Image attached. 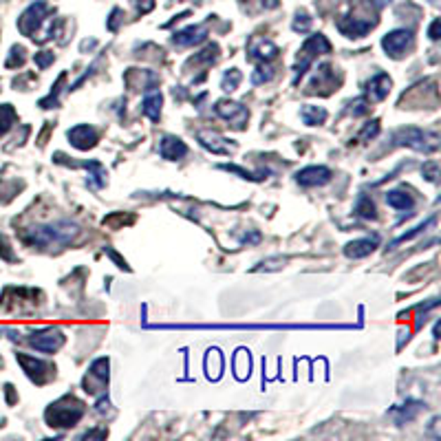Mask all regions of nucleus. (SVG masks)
I'll use <instances>...</instances> for the list:
<instances>
[{"label": "nucleus", "instance_id": "1", "mask_svg": "<svg viewBox=\"0 0 441 441\" xmlns=\"http://www.w3.org/2000/svg\"><path fill=\"white\" fill-rule=\"evenodd\" d=\"M79 234V227L71 221H58L40 227H31L23 234V241L31 248H62Z\"/></svg>", "mask_w": 441, "mask_h": 441}, {"label": "nucleus", "instance_id": "2", "mask_svg": "<svg viewBox=\"0 0 441 441\" xmlns=\"http://www.w3.org/2000/svg\"><path fill=\"white\" fill-rule=\"evenodd\" d=\"M82 415H84V404L67 395L46 408L44 419L49 426H53V428H69V426H75L82 419Z\"/></svg>", "mask_w": 441, "mask_h": 441}, {"label": "nucleus", "instance_id": "3", "mask_svg": "<svg viewBox=\"0 0 441 441\" xmlns=\"http://www.w3.org/2000/svg\"><path fill=\"white\" fill-rule=\"evenodd\" d=\"M393 141L397 146H406V148H413L417 153H435L439 148V137L437 133H428V130H421L417 126H406L400 128L393 135Z\"/></svg>", "mask_w": 441, "mask_h": 441}, {"label": "nucleus", "instance_id": "4", "mask_svg": "<svg viewBox=\"0 0 441 441\" xmlns=\"http://www.w3.org/2000/svg\"><path fill=\"white\" fill-rule=\"evenodd\" d=\"M320 53H331V42L326 40V36L322 34H314L309 36L300 49L298 56V64L293 67V84H298V79L307 73V69L312 67V62L320 56Z\"/></svg>", "mask_w": 441, "mask_h": 441}, {"label": "nucleus", "instance_id": "5", "mask_svg": "<svg viewBox=\"0 0 441 441\" xmlns=\"http://www.w3.org/2000/svg\"><path fill=\"white\" fill-rule=\"evenodd\" d=\"M46 13H49V5L44 3V0H36L34 5H29V7L23 11L20 18H18V29H20V34L27 36V38H36V31H38L40 25L44 23Z\"/></svg>", "mask_w": 441, "mask_h": 441}, {"label": "nucleus", "instance_id": "6", "mask_svg": "<svg viewBox=\"0 0 441 441\" xmlns=\"http://www.w3.org/2000/svg\"><path fill=\"white\" fill-rule=\"evenodd\" d=\"M378 25V18H369V15H355V13H347V15H342V18L335 23L338 31L342 36H347V38H362L366 36L369 31Z\"/></svg>", "mask_w": 441, "mask_h": 441}, {"label": "nucleus", "instance_id": "7", "mask_svg": "<svg viewBox=\"0 0 441 441\" xmlns=\"http://www.w3.org/2000/svg\"><path fill=\"white\" fill-rule=\"evenodd\" d=\"M64 333L58 329V326H46V329H40V331H34L29 338V345L34 347L36 351L40 353H56L62 349L64 345Z\"/></svg>", "mask_w": 441, "mask_h": 441}, {"label": "nucleus", "instance_id": "8", "mask_svg": "<svg viewBox=\"0 0 441 441\" xmlns=\"http://www.w3.org/2000/svg\"><path fill=\"white\" fill-rule=\"evenodd\" d=\"M411 46H413V31L411 29H395L382 38V49L386 51V56L395 58V60L404 58Z\"/></svg>", "mask_w": 441, "mask_h": 441}, {"label": "nucleus", "instance_id": "9", "mask_svg": "<svg viewBox=\"0 0 441 441\" xmlns=\"http://www.w3.org/2000/svg\"><path fill=\"white\" fill-rule=\"evenodd\" d=\"M15 360L20 362L25 375L31 380V382H36V384H44L49 382V378H51V373H53V366L51 364H46L42 360H38V357L34 355H25V353H15Z\"/></svg>", "mask_w": 441, "mask_h": 441}, {"label": "nucleus", "instance_id": "10", "mask_svg": "<svg viewBox=\"0 0 441 441\" xmlns=\"http://www.w3.org/2000/svg\"><path fill=\"white\" fill-rule=\"evenodd\" d=\"M215 110H217V115L221 120H225L227 124H232L238 130L245 128V124H248V117H250L248 108H245L243 104H238V102H230V100H219L215 104Z\"/></svg>", "mask_w": 441, "mask_h": 441}, {"label": "nucleus", "instance_id": "11", "mask_svg": "<svg viewBox=\"0 0 441 441\" xmlns=\"http://www.w3.org/2000/svg\"><path fill=\"white\" fill-rule=\"evenodd\" d=\"M108 384V357H97L91 364V371L84 378V390L91 395H97Z\"/></svg>", "mask_w": 441, "mask_h": 441}, {"label": "nucleus", "instance_id": "12", "mask_svg": "<svg viewBox=\"0 0 441 441\" xmlns=\"http://www.w3.org/2000/svg\"><path fill=\"white\" fill-rule=\"evenodd\" d=\"M331 177H333V172L326 166H307L296 174V181L302 188H320L324 184H329Z\"/></svg>", "mask_w": 441, "mask_h": 441}, {"label": "nucleus", "instance_id": "13", "mask_svg": "<svg viewBox=\"0 0 441 441\" xmlns=\"http://www.w3.org/2000/svg\"><path fill=\"white\" fill-rule=\"evenodd\" d=\"M69 141L75 146L77 151H89L93 148V146H97V139H100V135H97V130L89 124H77L73 126L69 133H67Z\"/></svg>", "mask_w": 441, "mask_h": 441}, {"label": "nucleus", "instance_id": "14", "mask_svg": "<svg viewBox=\"0 0 441 441\" xmlns=\"http://www.w3.org/2000/svg\"><path fill=\"white\" fill-rule=\"evenodd\" d=\"M390 87H393V82H390V77L386 73H375L371 79H369V84H366V100L369 102H382L386 100V95L390 93Z\"/></svg>", "mask_w": 441, "mask_h": 441}, {"label": "nucleus", "instance_id": "15", "mask_svg": "<svg viewBox=\"0 0 441 441\" xmlns=\"http://www.w3.org/2000/svg\"><path fill=\"white\" fill-rule=\"evenodd\" d=\"M159 155L168 161H179L188 155V146H186V141H181L174 135H163L161 143H159Z\"/></svg>", "mask_w": 441, "mask_h": 441}, {"label": "nucleus", "instance_id": "16", "mask_svg": "<svg viewBox=\"0 0 441 441\" xmlns=\"http://www.w3.org/2000/svg\"><path fill=\"white\" fill-rule=\"evenodd\" d=\"M207 38V27L205 25H190L181 31H177L172 36V42L177 46H194Z\"/></svg>", "mask_w": 441, "mask_h": 441}, {"label": "nucleus", "instance_id": "17", "mask_svg": "<svg viewBox=\"0 0 441 441\" xmlns=\"http://www.w3.org/2000/svg\"><path fill=\"white\" fill-rule=\"evenodd\" d=\"M309 89H312V93H316L318 89H324L322 93H331L335 89V69L331 64H320Z\"/></svg>", "mask_w": 441, "mask_h": 441}, {"label": "nucleus", "instance_id": "18", "mask_svg": "<svg viewBox=\"0 0 441 441\" xmlns=\"http://www.w3.org/2000/svg\"><path fill=\"white\" fill-rule=\"evenodd\" d=\"M248 58L250 60H260V62H269L279 56V46H276L271 40H265V38H258L250 44L248 49Z\"/></svg>", "mask_w": 441, "mask_h": 441}, {"label": "nucleus", "instance_id": "19", "mask_svg": "<svg viewBox=\"0 0 441 441\" xmlns=\"http://www.w3.org/2000/svg\"><path fill=\"white\" fill-rule=\"evenodd\" d=\"M378 243H380L378 236H366V238L351 241V243H347L345 254H347L349 258H364V256H369L375 248H378Z\"/></svg>", "mask_w": 441, "mask_h": 441}, {"label": "nucleus", "instance_id": "20", "mask_svg": "<svg viewBox=\"0 0 441 441\" xmlns=\"http://www.w3.org/2000/svg\"><path fill=\"white\" fill-rule=\"evenodd\" d=\"M161 104H163L161 93L157 89H148V93H146L143 102H141V113L151 122H159V117H161Z\"/></svg>", "mask_w": 441, "mask_h": 441}, {"label": "nucleus", "instance_id": "21", "mask_svg": "<svg viewBox=\"0 0 441 441\" xmlns=\"http://www.w3.org/2000/svg\"><path fill=\"white\" fill-rule=\"evenodd\" d=\"M199 141L215 155H230L234 151L232 143H227V139H223L215 133H199Z\"/></svg>", "mask_w": 441, "mask_h": 441}, {"label": "nucleus", "instance_id": "22", "mask_svg": "<svg viewBox=\"0 0 441 441\" xmlns=\"http://www.w3.org/2000/svg\"><path fill=\"white\" fill-rule=\"evenodd\" d=\"M386 203L390 207L400 210V212H408V215H411L413 207H415V199L408 192H404V190H390V192H386Z\"/></svg>", "mask_w": 441, "mask_h": 441}, {"label": "nucleus", "instance_id": "23", "mask_svg": "<svg viewBox=\"0 0 441 441\" xmlns=\"http://www.w3.org/2000/svg\"><path fill=\"white\" fill-rule=\"evenodd\" d=\"M82 168L89 170V177L95 188H104L106 186V168L102 166L100 161H84L82 163Z\"/></svg>", "mask_w": 441, "mask_h": 441}, {"label": "nucleus", "instance_id": "24", "mask_svg": "<svg viewBox=\"0 0 441 441\" xmlns=\"http://www.w3.org/2000/svg\"><path fill=\"white\" fill-rule=\"evenodd\" d=\"M300 117L307 126H320L326 122V110L322 106H302Z\"/></svg>", "mask_w": 441, "mask_h": 441}, {"label": "nucleus", "instance_id": "25", "mask_svg": "<svg viewBox=\"0 0 441 441\" xmlns=\"http://www.w3.org/2000/svg\"><path fill=\"white\" fill-rule=\"evenodd\" d=\"M375 212H378L375 210V203L366 197V194H360V197H357V203H355V215L371 221V219H378Z\"/></svg>", "mask_w": 441, "mask_h": 441}, {"label": "nucleus", "instance_id": "26", "mask_svg": "<svg viewBox=\"0 0 441 441\" xmlns=\"http://www.w3.org/2000/svg\"><path fill=\"white\" fill-rule=\"evenodd\" d=\"M13 122H15V110L9 104H0V137L13 126Z\"/></svg>", "mask_w": 441, "mask_h": 441}, {"label": "nucleus", "instance_id": "27", "mask_svg": "<svg viewBox=\"0 0 441 441\" xmlns=\"http://www.w3.org/2000/svg\"><path fill=\"white\" fill-rule=\"evenodd\" d=\"M433 223H437V217H430L426 223H421V225H417V227H413V230L411 232H408V234H402L400 238H395L393 243H390V248H397V245H402V243H406V241H411V238H415L417 234H421V232H426V227L428 225H433Z\"/></svg>", "mask_w": 441, "mask_h": 441}, {"label": "nucleus", "instance_id": "28", "mask_svg": "<svg viewBox=\"0 0 441 441\" xmlns=\"http://www.w3.org/2000/svg\"><path fill=\"white\" fill-rule=\"evenodd\" d=\"M241 79H243L241 71H238V69H230V71H225V75H223V79H221V87H223V91H230V93H232V91L238 89Z\"/></svg>", "mask_w": 441, "mask_h": 441}, {"label": "nucleus", "instance_id": "29", "mask_svg": "<svg viewBox=\"0 0 441 441\" xmlns=\"http://www.w3.org/2000/svg\"><path fill=\"white\" fill-rule=\"evenodd\" d=\"M274 77V67H269L267 62H260V67L252 73V84H265Z\"/></svg>", "mask_w": 441, "mask_h": 441}, {"label": "nucleus", "instance_id": "30", "mask_svg": "<svg viewBox=\"0 0 441 441\" xmlns=\"http://www.w3.org/2000/svg\"><path fill=\"white\" fill-rule=\"evenodd\" d=\"M312 15H309L305 9H300L298 13H296V18H293V31H296V34H305V31H309L312 29Z\"/></svg>", "mask_w": 441, "mask_h": 441}, {"label": "nucleus", "instance_id": "31", "mask_svg": "<svg viewBox=\"0 0 441 441\" xmlns=\"http://www.w3.org/2000/svg\"><path fill=\"white\" fill-rule=\"evenodd\" d=\"M397 411L402 413V415L397 417V423H404V421L415 419V415L421 411V404H419V402H408V406L404 404L402 408H397Z\"/></svg>", "mask_w": 441, "mask_h": 441}, {"label": "nucleus", "instance_id": "32", "mask_svg": "<svg viewBox=\"0 0 441 441\" xmlns=\"http://www.w3.org/2000/svg\"><path fill=\"white\" fill-rule=\"evenodd\" d=\"M5 64H7V69L23 67V64H25V49L23 46H11V53H9Z\"/></svg>", "mask_w": 441, "mask_h": 441}, {"label": "nucleus", "instance_id": "33", "mask_svg": "<svg viewBox=\"0 0 441 441\" xmlns=\"http://www.w3.org/2000/svg\"><path fill=\"white\" fill-rule=\"evenodd\" d=\"M369 110H371V102L366 100V97H357V100L351 102V113H353L355 117L366 115Z\"/></svg>", "mask_w": 441, "mask_h": 441}, {"label": "nucleus", "instance_id": "34", "mask_svg": "<svg viewBox=\"0 0 441 441\" xmlns=\"http://www.w3.org/2000/svg\"><path fill=\"white\" fill-rule=\"evenodd\" d=\"M378 133H380V122H378V120H373V122H369V124L364 126V130L360 133V139H362V141L373 139Z\"/></svg>", "mask_w": 441, "mask_h": 441}, {"label": "nucleus", "instance_id": "35", "mask_svg": "<svg viewBox=\"0 0 441 441\" xmlns=\"http://www.w3.org/2000/svg\"><path fill=\"white\" fill-rule=\"evenodd\" d=\"M423 177L428 179L430 184H437V177H439V163L437 161H428L426 166H423Z\"/></svg>", "mask_w": 441, "mask_h": 441}, {"label": "nucleus", "instance_id": "36", "mask_svg": "<svg viewBox=\"0 0 441 441\" xmlns=\"http://www.w3.org/2000/svg\"><path fill=\"white\" fill-rule=\"evenodd\" d=\"M34 60H36V64H38V69L44 71V69L49 67V64L53 62V53H51V51H40V53H36Z\"/></svg>", "mask_w": 441, "mask_h": 441}, {"label": "nucleus", "instance_id": "37", "mask_svg": "<svg viewBox=\"0 0 441 441\" xmlns=\"http://www.w3.org/2000/svg\"><path fill=\"white\" fill-rule=\"evenodd\" d=\"M130 3H133L141 13H146V11H151L153 7H155V3L153 0H130Z\"/></svg>", "mask_w": 441, "mask_h": 441}, {"label": "nucleus", "instance_id": "38", "mask_svg": "<svg viewBox=\"0 0 441 441\" xmlns=\"http://www.w3.org/2000/svg\"><path fill=\"white\" fill-rule=\"evenodd\" d=\"M439 27H441V23H439V18H435L430 29H428V38L430 40H439Z\"/></svg>", "mask_w": 441, "mask_h": 441}, {"label": "nucleus", "instance_id": "39", "mask_svg": "<svg viewBox=\"0 0 441 441\" xmlns=\"http://www.w3.org/2000/svg\"><path fill=\"white\" fill-rule=\"evenodd\" d=\"M371 3H373L375 7H378V9H382V7H386V5L390 3V0H371Z\"/></svg>", "mask_w": 441, "mask_h": 441}]
</instances>
